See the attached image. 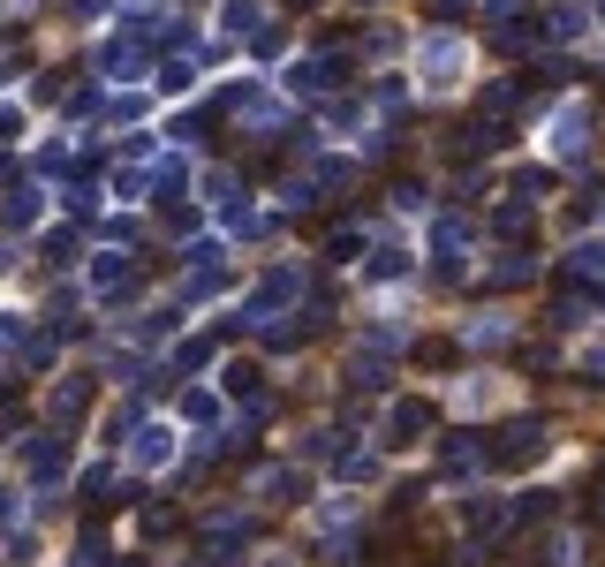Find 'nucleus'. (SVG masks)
<instances>
[{
  "instance_id": "26",
  "label": "nucleus",
  "mask_w": 605,
  "mask_h": 567,
  "mask_svg": "<svg viewBox=\"0 0 605 567\" xmlns=\"http://www.w3.org/2000/svg\"><path fill=\"white\" fill-rule=\"evenodd\" d=\"M220 16H227V31H235V38H250V31H258V8H250V0H227Z\"/></svg>"
},
{
  "instance_id": "23",
  "label": "nucleus",
  "mask_w": 605,
  "mask_h": 567,
  "mask_svg": "<svg viewBox=\"0 0 605 567\" xmlns=\"http://www.w3.org/2000/svg\"><path fill=\"white\" fill-rule=\"evenodd\" d=\"M469 8H477V0H432V23H439V31H462Z\"/></svg>"
},
{
  "instance_id": "2",
  "label": "nucleus",
  "mask_w": 605,
  "mask_h": 567,
  "mask_svg": "<svg viewBox=\"0 0 605 567\" xmlns=\"http://www.w3.org/2000/svg\"><path fill=\"white\" fill-rule=\"evenodd\" d=\"M537 38H545V23H537L530 0H492V46L515 61V53H537Z\"/></svg>"
},
{
  "instance_id": "29",
  "label": "nucleus",
  "mask_w": 605,
  "mask_h": 567,
  "mask_svg": "<svg viewBox=\"0 0 605 567\" xmlns=\"http://www.w3.org/2000/svg\"><path fill=\"white\" fill-rule=\"evenodd\" d=\"M371 106H379V114H409V84H379Z\"/></svg>"
},
{
  "instance_id": "6",
  "label": "nucleus",
  "mask_w": 605,
  "mask_h": 567,
  "mask_svg": "<svg viewBox=\"0 0 605 567\" xmlns=\"http://www.w3.org/2000/svg\"><path fill=\"white\" fill-rule=\"evenodd\" d=\"M432 424H439L432 401H394V409H386V447H416Z\"/></svg>"
},
{
  "instance_id": "12",
  "label": "nucleus",
  "mask_w": 605,
  "mask_h": 567,
  "mask_svg": "<svg viewBox=\"0 0 605 567\" xmlns=\"http://www.w3.org/2000/svg\"><path fill=\"white\" fill-rule=\"evenodd\" d=\"M515 341V318L507 310H484V318H469V333H462V348H507Z\"/></svg>"
},
{
  "instance_id": "24",
  "label": "nucleus",
  "mask_w": 605,
  "mask_h": 567,
  "mask_svg": "<svg viewBox=\"0 0 605 567\" xmlns=\"http://www.w3.org/2000/svg\"><path fill=\"white\" fill-rule=\"evenodd\" d=\"M386 197H394V212H409V220H416V212H424V205H432V197H424V182H394V189H386Z\"/></svg>"
},
{
  "instance_id": "3",
  "label": "nucleus",
  "mask_w": 605,
  "mask_h": 567,
  "mask_svg": "<svg viewBox=\"0 0 605 567\" xmlns=\"http://www.w3.org/2000/svg\"><path fill=\"white\" fill-rule=\"evenodd\" d=\"M416 69H424V91H454V84H462V38L432 31V38H424V53H416Z\"/></svg>"
},
{
  "instance_id": "36",
  "label": "nucleus",
  "mask_w": 605,
  "mask_h": 567,
  "mask_svg": "<svg viewBox=\"0 0 605 567\" xmlns=\"http://www.w3.org/2000/svg\"><path fill=\"white\" fill-rule=\"evenodd\" d=\"M583 378H590V386H605V348H590V356H583Z\"/></svg>"
},
{
  "instance_id": "13",
  "label": "nucleus",
  "mask_w": 605,
  "mask_h": 567,
  "mask_svg": "<svg viewBox=\"0 0 605 567\" xmlns=\"http://www.w3.org/2000/svg\"><path fill=\"white\" fill-rule=\"evenodd\" d=\"M583 31H590V8H583V0L545 8V38H553V46H568V38H583Z\"/></svg>"
},
{
  "instance_id": "31",
  "label": "nucleus",
  "mask_w": 605,
  "mask_h": 567,
  "mask_svg": "<svg viewBox=\"0 0 605 567\" xmlns=\"http://www.w3.org/2000/svg\"><path fill=\"white\" fill-rule=\"evenodd\" d=\"M545 189H553V174H545V167H522L515 174V197H545Z\"/></svg>"
},
{
  "instance_id": "37",
  "label": "nucleus",
  "mask_w": 605,
  "mask_h": 567,
  "mask_svg": "<svg viewBox=\"0 0 605 567\" xmlns=\"http://www.w3.org/2000/svg\"><path fill=\"white\" fill-rule=\"evenodd\" d=\"M288 8H318V0H288Z\"/></svg>"
},
{
  "instance_id": "1",
  "label": "nucleus",
  "mask_w": 605,
  "mask_h": 567,
  "mask_svg": "<svg viewBox=\"0 0 605 567\" xmlns=\"http://www.w3.org/2000/svg\"><path fill=\"white\" fill-rule=\"evenodd\" d=\"M545 447H553L545 416H507L500 431H484V462H492V469H522V462H537Z\"/></svg>"
},
{
  "instance_id": "10",
  "label": "nucleus",
  "mask_w": 605,
  "mask_h": 567,
  "mask_svg": "<svg viewBox=\"0 0 605 567\" xmlns=\"http://www.w3.org/2000/svg\"><path fill=\"white\" fill-rule=\"evenodd\" d=\"M333 76H348V53H341V61H333V53H311V61H295L288 84H295V91H326Z\"/></svg>"
},
{
  "instance_id": "4",
  "label": "nucleus",
  "mask_w": 605,
  "mask_h": 567,
  "mask_svg": "<svg viewBox=\"0 0 605 567\" xmlns=\"http://www.w3.org/2000/svg\"><path fill=\"white\" fill-rule=\"evenodd\" d=\"M469 242H477V227H469V220H454V212H447V220H432V258H439V273H447V280L469 273Z\"/></svg>"
},
{
  "instance_id": "9",
  "label": "nucleus",
  "mask_w": 605,
  "mask_h": 567,
  "mask_svg": "<svg viewBox=\"0 0 605 567\" xmlns=\"http://www.w3.org/2000/svg\"><path fill=\"white\" fill-rule=\"evenodd\" d=\"M583 280H605V242H575V258H560V288H583Z\"/></svg>"
},
{
  "instance_id": "21",
  "label": "nucleus",
  "mask_w": 605,
  "mask_h": 567,
  "mask_svg": "<svg viewBox=\"0 0 605 567\" xmlns=\"http://www.w3.org/2000/svg\"><path fill=\"white\" fill-rule=\"evenodd\" d=\"M356 515H363V499H326V507H318V530H356Z\"/></svg>"
},
{
  "instance_id": "30",
  "label": "nucleus",
  "mask_w": 605,
  "mask_h": 567,
  "mask_svg": "<svg viewBox=\"0 0 605 567\" xmlns=\"http://www.w3.org/2000/svg\"><path fill=\"white\" fill-rule=\"evenodd\" d=\"M84 401H91V386H84V378H69V386L53 394V409H61V416H76V409H84Z\"/></svg>"
},
{
  "instance_id": "35",
  "label": "nucleus",
  "mask_w": 605,
  "mask_h": 567,
  "mask_svg": "<svg viewBox=\"0 0 605 567\" xmlns=\"http://www.w3.org/2000/svg\"><path fill=\"white\" fill-rule=\"evenodd\" d=\"M182 416H197V424H205V416H220V401H212V394H205V386H197V394H190V401H182Z\"/></svg>"
},
{
  "instance_id": "32",
  "label": "nucleus",
  "mask_w": 605,
  "mask_h": 567,
  "mask_svg": "<svg viewBox=\"0 0 605 567\" xmlns=\"http://www.w3.org/2000/svg\"><path fill=\"white\" fill-rule=\"evenodd\" d=\"M522 363H530V371H560V348L553 341H530V348H522Z\"/></svg>"
},
{
  "instance_id": "7",
  "label": "nucleus",
  "mask_w": 605,
  "mask_h": 567,
  "mask_svg": "<svg viewBox=\"0 0 605 567\" xmlns=\"http://www.w3.org/2000/svg\"><path fill=\"white\" fill-rule=\"evenodd\" d=\"M250 499H258V507H295V499H303V469L265 462V469H258V484H250Z\"/></svg>"
},
{
  "instance_id": "33",
  "label": "nucleus",
  "mask_w": 605,
  "mask_h": 567,
  "mask_svg": "<svg viewBox=\"0 0 605 567\" xmlns=\"http://www.w3.org/2000/svg\"><path fill=\"white\" fill-rule=\"evenodd\" d=\"M341 477H348V484H363V477H379V454H348V462H341Z\"/></svg>"
},
{
  "instance_id": "11",
  "label": "nucleus",
  "mask_w": 605,
  "mask_h": 567,
  "mask_svg": "<svg viewBox=\"0 0 605 567\" xmlns=\"http://www.w3.org/2000/svg\"><path fill=\"white\" fill-rule=\"evenodd\" d=\"M409 250H401V242H371V250H363V273L371 280H409Z\"/></svg>"
},
{
  "instance_id": "18",
  "label": "nucleus",
  "mask_w": 605,
  "mask_h": 567,
  "mask_svg": "<svg viewBox=\"0 0 605 567\" xmlns=\"http://www.w3.org/2000/svg\"><path fill=\"white\" fill-rule=\"evenodd\" d=\"M220 386H227V394H242V401H258V394H265V371H258L250 356H235V363H227V378H220Z\"/></svg>"
},
{
  "instance_id": "14",
  "label": "nucleus",
  "mask_w": 605,
  "mask_h": 567,
  "mask_svg": "<svg viewBox=\"0 0 605 567\" xmlns=\"http://www.w3.org/2000/svg\"><path fill=\"white\" fill-rule=\"evenodd\" d=\"M530 280H537V258H522V250H507V258L492 265V273H484V288H492V295H507V288H530Z\"/></svg>"
},
{
  "instance_id": "15",
  "label": "nucleus",
  "mask_w": 605,
  "mask_h": 567,
  "mask_svg": "<svg viewBox=\"0 0 605 567\" xmlns=\"http://www.w3.org/2000/svg\"><path fill=\"white\" fill-rule=\"evenodd\" d=\"M91 288H99V295H129V288H137V265H129V258H99V265H91Z\"/></svg>"
},
{
  "instance_id": "20",
  "label": "nucleus",
  "mask_w": 605,
  "mask_h": 567,
  "mask_svg": "<svg viewBox=\"0 0 605 567\" xmlns=\"http://www.w3.org/2000/svg\"><path fill=\"white\" fill-rule=\"evenodd\" d=\"M507 507H515V522H530V530H537V522L560 515V492H522V499H507Z\"/></svg>"
},
{
  "instance_id": "8",
  "label": "nucleus",
  "mask_w": 605,
  "mask_h": 567,
  "mask_svg": "<svg viewBox=\"0 0 605 567\" xmlns=\"http://www.w3.org/2000/svg\"><path fill=\"white\" fill-rule=\"evenodd\" d=\"M439 469H454V477H462V469H492L484 462V431H447V439H439Z\"/></svg>"
},
{
  "instance_id": "19",
  "label": "nucleus",
  "mask_w": 605,
  "mask_h": 567,
  "mask_svg": "<svg viewBox=\"0 0 605 567\" xmlns=\"http://www.w3.org/2000/svg\"><path fill=\"white\" fill-rule=\"evenodd\" d=\"M273 197H280V212H311L318 205V174H288Z\"/></svg>"
},
{
  "instance_id": "5",
  "label": "nucleus",
  "mask_w": 605,
  "mask_h": 567,
  "mask_svg": "<svg viewBox=\"0 0 605 567\" xmlns=\"http://www.w3.org/2000/svg\"><path fill=\"white\" fill-rule=\"evenodd\" d=\"M590 144H598V121H590V106H560L553 152H560V159H590Z\"/></svg>"
},
{
  "instance_id": "16",
  "label": "nucleus",
  "mask_w": 605,
  "mask_h": 567,
  "mask_svg": "<svg viewBox=\"0 0 605 567\" xmlns=\"http://www.w3.org/2000/svg\"><path fill=\"white\" fill-rule=\"evenodd\" d=\"M492 235H500V242H530L537 235V212L530 205H500V212H492Z\"/></svg>"
},
{
  "instance_id": "17",
  "label": "nucleus",
  "mask_w": 605,
  "mask_h": 567,
  "mask_svg": "<svg viewBox=\"0 0 605 567\" xmlns=\"http://www.w3.org/2000/svg\"><path fill=\"white\" fill-rule=\"evenodd\" d=\"M363 250H371V235H363V227H333V235H326V265H356Z\"/></svg>"
},
{
  "instance_id": "25",
  "label": "nucleus",
  "mask_w": 605,
  "mask_h": 567,
  "mask_svg": "<svg viewBox=\"0 0 605 567\" xmlns=\"http://www.w3.org/2000/svg\"><path fill=\"white\" fill-rule=\"evenodd\" d=\"M454 356H462L454 341H416V363H424V371H447Z\"/></svg>"
},
{
  "instance_id": "22",
  "label": "nucleus",
  "mask_w": 605,
  "mask_h": 567,
  "mask_svg": "<svg viewBox=\"0 0 605 567\" xmlns=\"http://www.w3.org/2000/svg\"><path fill=\"white\" fill-rule=\"evenodd\" d=\"M190 61H159V69H152V91H190Z\"/></svg>"
},
{
  "instance_id": "34",
  "label": "nucleus",
  "mask_w": 605,
  "mask_h": 567,
  "mask_svg": "<svg viewBox=\"0 0 605 567\" xmlns=\"http://www.w3.org/2000/svg\"><path fill=\"white\" fill-rule=\"evenodd\" d=\"M174 363H182V371H205V363H212V341H182V356H174Z\"/></svg>"
},
{
  "instance_id": "27",
  "label": "nucleus",
  "mask_w": 605,
  "mask_h": 567,
  "mask_svg": "<svg viewBox=\"0 0 605 567\" xmlns=\"http://www.w3.org/2000/svg\"><path fill=\"white\" fill-rule=\"evenodd\" d=\"M545 567H575V530H553V537H545Z\"/></svg>"
},
{
  "instance_id": "28",
  "label": "nucleus",
  "mask_w": 605,
  "mask_h": 567,
  "mask_svg": "<svg viewBox=\"0 0 605 567\" xmlns=\"http://www.w3.org/2000/svg\"><path fill=\"white\" fill-rule=\"evenodd\" d=\"M167 454H174V431H144L137 439V462H167Z\"/></svg>"
}]
</instances>
